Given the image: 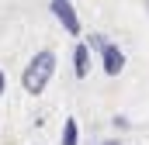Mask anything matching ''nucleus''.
<instances>
[{
	"instance_id": "nucleus-1",
	"label": "nucleus",
	"mask_w": 149,
	"mask_h": 145,
	"mask_svg": "<svg viewBox=\"0 0 149 145\" xmlns=\"http://www.w3.org/2000/svg\"><path fill=\"white\" fill-rule=\"evenodd\" d=\"M52 69H56V55H52L49 48L35 52V59L28 62V69L21 76V86H24L28 93H42V90L49 86V79H52Z\"/></svg>"
},
{
	"instance_id": "nucleus-2",
	"label": "nucleus",
	"mask_w": 149,
	"mask_h": 145,
	"mask_svg": "<svg viewBox=\"0 0 149 145\" xmlns=\"http://www.w3.org/2000/svg\"><path fill=\"white\" fill-rule=\"evenodd\" d=\"M49 7H52L56 21H59L70 35H80V17H76V10H73V3H70V0H52Z\"/></svg>"
},
{
	"instance_id": "nucleus-3",
	"label": "nucleus",
	"mask_w": 149,
	"mask_h": 145,
	"mask_svg": "<svg viewBox=\"0 0 149 145\" xmlns=\"http://www.w3.org/2000/svg\"><path fill=\"white\" fill-rule=\"evenodd\" d=\"M101 66L108 76H118V72L125 69V55H121V48L111 45V41H104V48H101Z\"/></svg>"
},
{
	"instance_id": "nucleus-4",
	"label": "nucleus",
	"mask_w": 149,
	"mask_h": 145,
	"mask_svg": "<svg viewBox=\"0 0 149 145\" xmlns=\"http://www.w3.org/2000/svg\"><path fill=\"white\" fill-rule=\"evenodd\" d=\"M73 72L80 76V79L90 72V48H87V45H76L73 48Z\"/></svg>"
},
{
	"instance_id": "nucleus-5",
	"label": "nucleus",
	"mask_w": 149,
	"mask_h": 145,
	"mask_svg": "<svg viewBox=\"0 0 149 145\" xmlns=\"http://www.w3.org/2000/svg\"><path fill=\"white\" fill-rule=\"evenodd\" d=\"M76 138H80V128H76L73 117H66L63 121V145H76Z\"/></svg>"
},
{
	"instance_id": "nucleus-6",
	"label": "nucleus",
	"mask_w": 149,
	"mask_h": 145,
	"mask_svg": "<svg viewBox=\"0 0 149 145\" xmlns=\"http://www.w3.org/2000/svg\"><path fill=\"white\" fill-rule=\"evenodd\" d=\"M87 48H97V52H101V48H104V35H90V41H87Z\"/></svg>"
},
{
	"instance_id": "nucleus-7",
	"label": "nucleus",
	"mask_w": 149,
	"mask_h": 145,
	"mask_svg": "<svg viewBox=\"0 0 149 145\" xmlns=\"http://www.w3.org/2000/svg\"><path fill=\"white\" fill-rule=\"evenodd\" d=\"M0 93H7V79H3V72H0Z\"/></svg>"
},
{
	"instance_id": "nucleus-8",
	"label": "nucleus",
	"mask_w": 149,
	"mask_h": 145,
	"mask_svg": "<svg viewBox=\"0 0 149 145\" xmlns=\"http://www.w3.org/2000/svg\"><path fill=\"white\" fill-rule=\"evenodd\" d=\"M101 145H121V142H118V138H108V142H101Z\"/></svg>"
},
{
	"instance_id": "nucleus-9",
	"label": "nucleus",
	"mask_w": 149,
	"mask_h": 145,
	"mask_svg": "<svg viewBox=\"0 0 149 145\" xmlns=\"http://www.w3.org/2000/svg\"><path fill=\"white\" fill-rule=\"evenodd\" d=\"M146 10H149V0H146Z\"/></svg>"
}]
</instances>
